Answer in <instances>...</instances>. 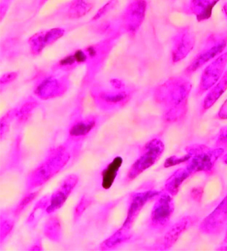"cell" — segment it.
I'll return each instance as SVG.
<instances>
[{
    "label": "cell",
    "instance_id": "15",
    "mask_svg": "<svg viewBox=\"0 0 227 251\" xmlns=\"http://www.w3.org/2000/svg\"><path fill=\"white\" fill-rule=\"evenodd\" d=\"M227 47V42L222 40L217 42L216 44L213 45L210 48L204 50L200 52L196 58L192 61L189 67L186 69V73L187 75H191L196 72L201 67H203L204 64H207L209 61H211L216 56H219Z\"/></svg>",
    "mask_w": 227,
    "mask_h": 251
},
{
    "label": "cell",
    "instance_id": "2",
    "mask_svg": "<svg viewBox=\"0 0 227 251\" xmlns=\"http://www.w3.org/2000/svg\"><path fill=\"white\" fill-rule=\"evenodd\" d=\"M70 157V152L64 146H60L52 150L46 160L28 176L27 189L32 190L48 182L67 165Z\"/></svg>",
    "mask_w": 227,
    "mask_h": 251
},
{
    "label": "cell",
    "instance_id": "35",
    "mask_svg": "<svg viewBox=\"0 0 227 251\" xmlns=\"http://www.w3.org/2000/svg\"><path fill=\"white\" fill-rule=\"evenodd\" d=\"M189 157H189L187 153L184 156H182V157H180L173 156V157H169V158L165 160L164 167L166 168H171V167L175 166V165H178L179 164L187 162L188 160H189Z\"/></svg>",
    "mask_w": 227,
    "mask_h": 251
},
{
    "label": "cell",
    "instance_id": "43",
    "mask_svg": "<svg viewBox=\"0 0 227 251\" xmlns=\"http://www.w3.org/2000/svg\"><path fill=\"white\" fill-rule=\"evenodd\" d=\"M222 161L225 164V165H227V154H224L222 157Z\"/></svg>",
    "mask_w": 227,
    "mask_h": 251
},
{
    "label": "cell",
    "instance_id": "25",
    "mask_svg": "<svg viewBox=\"0 0 227 251\" xmlns=\"http://www.w3.org/2000/svg\"><path fill=\"white\" fill-rule=\"evenodd\" d=\"M45 236L52 242H59L62 238V226L57 216H51L47 220L44 226Z\"/></svg>",
    "mask_w": 227,
    "mask_h": 251
},
{
    "label": "cell",
    "instance_id": "40",
    "mask_svg": "<svg viewBox=\"0 0 227 251\" xmlns=\"http://www.w3.org/2000/svg\"><path fill=\"white\" fill-rule=\"evenodd\" d=\"M217 117L221 120H227V100L222 105V107L218 112Z\"/></svg>",
    "mask_w": 227,
    "mask_h": 251
},
{
    "label": "cell",
    "instance_id": "32",
    "mask_svg": "<svg viewBox=\"0 0 227 251\" xmlns=\"http://www.w3.org/2000/svg\"><path fill=\"white\" fill-rule=\"evenodd\" d=\"M117 0H109L106 4H103L97 12H96L95 16L92 19V22H97L100 20L102 18L104 17L107 13L112 11V10L117 5Z\"/></svg>",
    "mask_w": 227,
    "mask_h": 251
},
{
    "label": "cell",
    "instance_id": "23",
    "mask_svg": "<svg viewBox=\"0 0 227 251\" xmlns=\"http://www.w3.org/2000/svg\"><path fill=\"white\" fill-rule=\"evenodd\" d=\"M93 7V3L88 0H73L67 7L65 16L72 20L81 19L88 14Z\"/></svg>",
    "mask_w": 227,
    "mask_h": 251
},
{
    "label": "cell",
    "instance_id": "5",
    "mask_svg": "<svg viewBox=\"0 0 227 251\" xmlns=\"http://www.w3.org/2000/svg\"><path fill=\"white\" fill-rule=\"evenodd\" d=\"M91 96L96 106L103 111L115 110L123 107L131 99L132 92L128 88L117 90L96 85L91 90Z\"/></svg>",
    "mask_w": 227,
    "mask_h": 251
},
{
    "label": "cell",
    "instance_id": "37",
    "mask_svg": "<svg viewBox=\"0 0 227 251\" xmlns=\"http://www.w3.org/2000/svg\"><path fill=\"white\" fill-rule=\"evenodd\" d=\"M216 147H227V126L221 128L216 141Z\"/></svg>",
    "mask_w": 227,
    "mask_h": 251
},
{
    "label": "cell",
    "instance_id": "44",
    "mask_svg": "<svg viewBox=\"0 0 227 251\" xmlns=\"http://www.w3.org/2000/svg\"><path fill=\"white\" fill-rule=\"evenodd\" d=\"M219 251H227V246H225V247L220 248V249H218Z\"/></svg>",
    "mask_w": 227,
    "mask_h": 251
},
{
    "label": "cell",
    "instance_id": "41",
    "mask_svg": "<svg viewBox=\"0 0 227 251\" xmlns=\"http://www.w3.org/2000/svg\"><path fill=\"white\" fill-rule=\"evenodd\" d=\"M30 251H41L43 250L42 248V245L40 243H35V245L32 246L31 249H29Z\"/></svg>",
    "mask_w": 227,
    "mask_h": 251
},
{
    "label": "cell",
    "instance_id": "20",
    "mask_svg": "<svg viewBox=\"0 0 227 251\" xmlns=\"http://www.w3.org/2000/svg\"><path fill=\"white\" fill-rule=\"evenodd\" d=\"M227 90V72L221 78L220 80L210 89L207 96L204 98L202 105V112H205L211 108L221 96L225 93Z\"/></svg>",
    "mask_w": 227,
    "mask_h": 251
},
{
    "label": "cell",
    "instance_id": "13",
    "mask_svg": "<svg viewBox=\"0 0 227 251\" xmlns=\"http://www.w3.org/2000/svg\"><path fill=\"white\" fill-rule=\"evenodd\" d=\"M79 182V178L75 174H71L64 178L56 190L50 197L49 205L47 209L48 214L55 213L65 204Z\"/></svg>",
    "mask_w": 227,
    "mask_h": 251
},
{
    "label": "cell",
    "instance_id": "3",
    "mask_svg": "<svg viewBox=\"0 0 227 251\" xmlns=\"http://www.w3.org/2000/svg\"><path fill=\"white\" fill-rule=\"evenodd\" d=\"M186 151L190 157L186 168L192 175L198 172L210 174L216 162L223 156L225 150L222 147L210 149L202 144H193L186 147Z\"/></svg>",
    "mask_w": 227,
    "mask_h": 251
},
{
    "label": "cell",
    "instance_id": "24",
    "mask_svg": "<svg viewBox=\"0 0 227 251\" xmlns=\"http://www.w3.org/2000/svg\"><path fill=\"white\" fill-rule=\"evenodd\" d=\"M130 237V231L120 228L101 244L100 249L102 251L112 250L126 243Z\"/></svg>",
    "mask_w": 227,
    "mask_h": 251
},
{
    "label": "cell",
    "instance_id": "27",
    "mask_svg": "<svg viewBox=\"0 0 227 251\" xmlns=\"http://www.w3.org/2000/svg\"><path fill=\"white\" fill-rule=\"evenodd\" d=\"M38 106L37 100L32 98L27 99L20 106L16 108V120L20 123H24L31 117L33 112Z\"/></svg>",
    "mask_w": 227,
    "mask_h": 251
},
{
    "label": "cell",
    "instance_id": "11",
    "mask_svg": "<svg viewBox=\"0 0 227 251\" xmlns=\"http://www.w3.org/2000/svg\"><path fill=\"white\" fill-rule=\"evenodd\" d=\"M227 65V52L219 55L202 72L198 94L202 95L211 89L223 76Z\"/></svg>",
    "mask_w": 227,
    "mask_h": 251
},
{
    "label": "cell",
    "instance_id": "29",
    "mask_svg": "<svg viewBox=\"0 0 227 251\" xmlns=\"http://www.w3.org/2000/svg\"><path fill=\"white\" fill-rule=\"evenodd\" d=\"M16 119V108L8 111L0 120V135L2 140L10 130V124L13 120Z\"/></svg>",
    "mask_w": 227,
    "mask_h": 251
},
{
    "label": "cell",
    "instance_id": "4",
    "mask_svg": "<svg viewBox=\"0 0 227 251\" xmlns=\"http://www.w3.org/2000/svg\"><path fill=\"white\" fill-rule=\"evenodd\" d=\"M165 151V144L159 138H153L144 145L139 157L133 162L126 176V181L136 179L142 173L154 165Z\"/></svg>",
    "mask_w": 227,
    "mask_h": 251
},
{
    "label": "cell",
    "instance_id": "30",
    "mask_svg": "<svg viewBox=\"0 0 227 251\" xmlns=\"http://www.w3.org/2000/svg\"><path fill=\"white\" fill-rule=\"evenodd\" d=\"M65 34V30L61 28H53L44 30V38L47 47L54 44Z\"/></svg>",
    "mask_w": 227,
    "mask_h": 251
},
{
    "label": "cell",
    "instance_id": "28",
    "mask_svg": "<svg viewBox=\"0 0 227 251\" xmlns=\"http://www.w3.org/2000/svg\"><path fill=\"white\" fill-rule=\"evenodd\" d=\"M29 50L31 55L37 56L47 48L44 38V30L33 34L28 40Z\"/></svg>",
    "mask_w": 227,
    "mask_h": 251
},
{
    "label": "cell",
    "instance_id": "26",
    "mask_svg": "<svg viewBox=\"0 0 227 251\" xmlns=\"http://www.w3.org/2000/svg\"><path fill=\"white\" fill-rule=\"evenodd\" d=\"M49 202L50 197L45 196L36 203L26 220V224L28 226H35L44 216L45 213H48L47 209L49 205Z\"/></svg>",
    "mask_w": 227,
    "mask_h": 251
},
{
    "label": "cell",
    "instance_id": "21",
    "mask_svg": "<svg viewBox=\"0 0 227 251\" xmlns=\"http://www.w3.org/2000/svg\"><path fill=\"white\" fill-rule=\"evenodd\" d=\"M191 175L192 174L188 171L186 167L179 168L167 179L166 182L165 183L164 191L168 192L172 197L175 196L179 192L182 183Z\"/></svg>",
    "mask_w": 227,
    "mask_h": 251
},
{
    "label": "cell",
    "instance_id": "9",
    "mask_svg": "<svg viewBox=\"0 0 227 251\" xmlns=\"http://www.w3.org/2000/svg\"><path fill=\"white\" fill-rule=\"evenodd\" d=\"M175 209L172 196L163 191L159 193L151 210L150 226L154 229L162 230L168 226Z\"/></svg>",
    "mask_w": 227,
    "mask_h": 251
},
{
    "label": "cell",
    "instance_id": "14",
    "mask_svg": "<svg viewBox=\"0 0 227 251\" xmlns=\"http://www.w3.org/2000/svg\"><path fill=\"white\" fill-rule=\"evenodd\" d=\"M195 45V37L193 33L187 28L182 29L174 39L172 50V61L178 63L184 59Z\"/></svg>",
    "mask_w": 227,
    "mask_h": 251
},
{
    "label": "cell",
    "instance_id": "18",
    "mask_svg": "<svg viewBox=\"0 0 227 251\" xmlns=\"http://www.w3.org/2000/svg\"><path fill=\"white\" fill-rule=\"evenodd\" d=\"M87 54L85 48L76 50L61 58L54 66V71L68 72L79 66L86 64Z\"/></svg>",
    "mask_w": 227,
    "mask_h": 251
},
{
    "label": "cell",
    "instance_id": "8",
    "mask_svg": "<svg viewBox=\"0 0 227 251\" xmlns=\"http://www.w3.org/2000/svg\"><path fill=\"white\" fill-rule=\"evenodd\" d=\"M117 37H109L96 44L85 48L87 54V74L88 77L96 75L103 67L109 56Z\"/></svg>",
    "mask_w": 227,
    "mask_h": 251
},
{
    "label": "cell",
    "instance_id": "38",
    "mask_svg": "<svg viewBox=\"0 0 227 251\" xmlns=\"http://www.w3.org/2000/svg\"><path fill=\"white\" fill-rule=\"evenodd\" d=\"M204 189L202 187L194 188L191 192V197L194 201L201 202L203 195Z\"/></svg>",
    "mask_w": 227,
    "mask_h": 251
},
{
    "label": "cell",
    "instance_id": "22",
    "mask_svg": "<svg viewBox=\"0 0 227 251\" xmlns=\"http://www.w3.org/2000/svg\"><path fill=\"white\" fill-rule=\"evenodd\" d=\"M123 162L121 157H116L103 170L101 173V186L103 189H109L112 187L123 165Z\"/></svg>",
    "mask_w": 227,
    "mask_h": 251
},
{
    "label": "cell",
    "instance_id": "34",
    "mask_svg": "<svg viewBox=\"0 0 227 251\" xmlns=\"http://www.w3.org/2000/svg\"><path fill=\"white\" fill-rule=\"evenodd\" d=\"M14 228V222L11 219H1L0 225V241L3 243Z\"/></svg>",
    "mask_w": 227,
    "mask_h": 251
},
{
    "label": "cell",
    "instance_id": "19",
    "mask_svg": "<svg viewBox=\"0 0 227 251\" xmlns=\"http://www.w3.org/2000/svg\"><path fill=\"white\" fill-rule=\"evenodd\" d=\"M220 0H191L190 10L199 22L210 19L213 7Z\"/></svg>",
    "mask_w": 227,
    "mask_h": 251
},
{
    "label": "cell",
    "instance_id": "6",
    "mask_svg": "<svg viewBox=\"0 0 227 251\" xmlns=\"http://www.w3.org/2000/svg\"><path fill=\"white\" fill-rule=\"evenodd\" d=\"M70 86L68 76L62 74L49 75L42 78L34 87V93L38 99L50 100L64 96Z\"/></svg>",
    "mask_w": 227,
    "mask_h": 251
},
{
    "label": "cell",
    "instance_id": "1",
    "mask_svg": "<svg viewBox=\"0 0 227 251\" xmlns=\"http://www.w3.org/2000/svg\"><path fill=\"white\" fill-rule=\"evenodd\" d=\"M191 90L190 82L179 76L170 78L157 87L154 93V99L165 109V121L176 123L185 117Z\"/></svg>",
    "mask_w": 227,
    "mask_h": 251
},
{
    "label": "cell",
    "instance_id": "16",
    "mask_svg": "<svg viewBox=\"0 0 227 251\" xmlns=\"http://www.w3.org/2000/svg\"><path fill=\"white\" fill-rule=\"evenodd\" d=\"M198 219L195 216H184L177 222L174 226H172L168 232L165 234L163 239L164 249L168 250L171 249L174 245L176 244L180 236L186 230L193 226L196 223Z\"/></svg>",
    "mask_w": 227,
    "mask_h": 251
},
{
    "label": "cell",
    "instance_id": "17",
    "mask_svg": "<svg viewBox=\"0 0 227 251\" xmlns=\"http://www.w3.org/2000/svg\"><path fill=\"white\" fill-rule=\"evenodd\" d=\"M97 125V118L95 116H88L75 120L69 130V136L75 141L84 139L93 131Z\"/></svg>",
    "mask_w": 227,
    "mask_h": 251
},
{
    "label": "cell",
    "instance_id": "12",
    "mask_svg": "<svg viewBox=\"0 0 227 251\" xmlns=\"http://www.w3.org/2000/svg\"><path fill=\"white\" fill-rule=\"evenodd\" d=\"M227 223V195L210 214L202 221L200 230L203 234L215 235L222 232Z\"/></svg>",
    "mask_w": 227,
    "mask_h": 251
},
{
    "label": "cell",
    "instance_id": "33",
    "mask_svg": "<svg viewBox=\"0 0 227 251\" xmlns=\"http://www.w3.org/2000/svg\"><path fill=\"white\" fill-rule=\"evenodd\" d=\"M37 195H38V192H31V193H28L25 195L16 207L14 211L15 216H19L26 208L27 206L31 203L32 201L37 198Z\"/></svg>",
    "mask_w": 227,
    "mask_h": 251
},
{
    "label": "cell",
    "instance_id": "39",
    "mask_svg": "<svg viewBox=\"0 0 227 251\" xmlns=\"http://www.w3.org/2000/svg\"><path fill=\"white\" fill-rule=\"evenodd\" d=\"M109 85H111L112 88L117 90H123L127 88L126 83H125L123 80H121V79H110V81H109Z\"/></svg>",
    "mask_w": 227,
    "mask_h": 251
},
{
    "label": "cell",
    "instance_id": "42",
    "mask_svg": "<svg viewBox=\"0 0 227 251\" xmlns=\"http://www.w3.org/2000/svg\"><path fill=\"white\" fill-rule=\"evenodd\" d=\"M48 1V0H39L38 8H40V7H43V6Z\"/></svg>",
    "mask_w": 227,
    "mask_h": 251
},
{
    "label": "cell",
    "instance_id": "10",
    "mask_svg": "<svg viewBox=\"0 0 227 251\" xmlns=\"http://www.w3.org/2000/svg\"><path fill=\"white\" fill-rule=\"evenodd\" d=\"M159 193L160 192L157 191L150 190L131 194L128 200V207L126 220L121 227L130 231L135 221L144 206L151 200L157 198Z\"/></svg>",
    "mask_w": 227,
    "mask_h": 251
},
{
    "label": "cell",
    "instance_id": "45",
    "mask_svg": "<svg viewBox=\"0 0 227 251\" xmlns=\"http://www.w3.org/2000/svg\"><path fill=\"white\" fill-rule=\"evenodd\" d=\"M224 11H225V14L227 16V4H225V7H224Z\"/></svg>",
    "mask_w": 227,
    "mask_h": 251
},
{
    "label": "cell",
    "instance_id": "36",
    "mask_svg": "<svg viewBox=\"0 0 227 251\" xmlns=\"http://www.w3.org/2000/svg\"><path fill=\"white\" fill-rule=\"evenodd\" d=\"M18 76H19V74L16 72H10L4 74L0 79V84H1V87L11 83L12 82L17 79Z\"/></svg>",
    "mask_w": 227,
    "mask_h": 251
},
{
    "label": "cell",
    "instance_id": "7",
    "mask_svg": "<svg viewBox=\"0 0 227 251\" xmlns=\"http://www.w3.org/2000/svg\"><path fill=\"white\" fill-rule=\"evenodd\" d=\"M147 9V0H131L119 19L121 29L129 35L136 34L144 23Z\"/></svg>",
    "mask_w": 227,
    "mask_h": 251
},
{
    "label": "cell",
    "instance_id": "31",
    "mask_svg": "<svg viewBox=\"0 0 227 251\" xmlns=\"http://www.w3.org/2000/svg\"><path fill=\"white\" fill-rule=\"evenodd\" d=\"M92 202H93V200L91 198L85 196V195L82 197L74 210V221L75 222H77L80 219L85 210L91 206Z\"/></svg>",
    "mask_w": 227,
    "mask_h": 251
}]
</instances>
